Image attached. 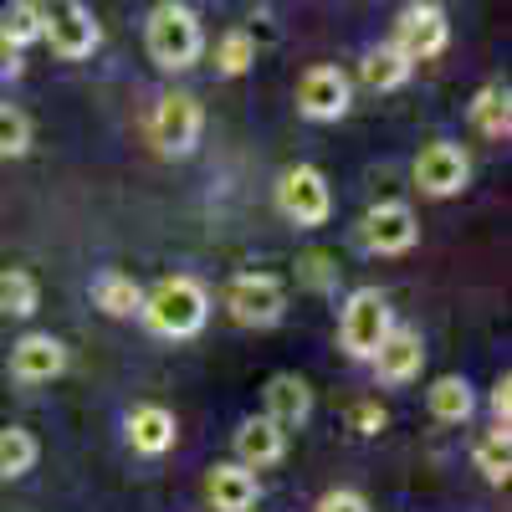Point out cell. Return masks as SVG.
<instances>
[{
  "label": "cell",
  "instance_id": "obj_14",
  "mask_svg": "<svg viewBox=\"0 0 512 512\" xmlns=\"http://www.w3.org/2000/svg\"><path fill=\"white\" fill-rule=\"evenodd\" d=\"M236 461L241 466H277L282 456H287V425H277L272 415H251V420H241L236 425Z\"/></svg>",
  "mask_w": 512,
  "mask_h": 512
},
{
  "label": "cell",
  "instance_id": "obj_4",
  "mask_svg": "<svg viewBox=\"0 0 512 512\" xmlns=\"http://www.w3.org/2000/svg\"><path fill=\"white\" fill-rule=\"evenodd\" d=\"M41 41L62 62H82L98 47V21L82 0H41Z\"/></svg>",
  "mask_w": 512,
  "mask_h": 512
},
{
  "label": "cell",
  "instance_id": "obj_20",
  "mask_svg": "<svg viewBox=\"0 0 512 512\" xmlns=\"http://www.w3.org/2000/svg\"><path fill=\"white\" fill-rule=\"evenodd\" d=\"M472 128L487 139H507L512 134V93L502 82H487V88L472 98Z\"/></svg>",
  "mask_w": 512,
  "mask_h": 512
},
{
  "label": "cell",
  "instance_id": "obj_31",
  "mask_svg": "<svg viewBox=\"0 0 512 512\" xmlns=\"http://www.w3.org/2000/svg\"><path fill=\"white\" fill-rule=\"evenodd\" d=\"M384 420H390V415H384L374 400H359V405H354V431H359V436H379Z\"/></svg>",
  "mask_w": 512,
  "mask_h": 512
},
{
  "label": "cell",
  "instance_id": "obj_2",
  "mask_svg": "<svg viewBox=\"0 0 512 512\" xmlns=\"http://www.w3.org/2000/svg\"><path fill=\"white\" fill-rule=\"evenodd\" d=\"M144 47H149V57H154L164 72H185V67H195L200 52H205L200 16H195L190 6H175V0H164V6L149 11Z\"/></svg>",
  "mask_w": 512,
  "mask_h": 512
},
{
  "label": "cell",
  "instance_id": "obj_26",
  "mask_svg": "<svg viewBox=\"0 0 512 512\" xmlns=\"http://www.w3.org/2000/svg\"><path fill=\"white\" fill-rule=\"evenodd\" d=\"M472 461H477V472L492 482V487H502L507 477H512V451H507V436H487V441H477V451H472Z\"/></svg>",
  "mask_w": 512,
  "mask_h": 512
},
{
  "label": "cell",
  "instance_id": "obj_18",
  "mask_svg": "<svg viewBox=\"0 0 512 512\" xmlns=\"http://www.w3.org/2000/svg\"><path fill=\"white\" fill-rule=\"evenodd\" d=\"M425 405H431V415L441 425H466L477 410V395H472V384H466L461 374H441L431 390H425Z\"/></svg>",
  "mask_w": 512,
  "mask_h": 512
},
{
  "label": "cell",
  "instance_id": "obj_19",
  "mask_svg": "<svg viewBox=\"0 0 512 512\" xmlns=\"http://www.w3.org/2000/svg\"><path fill=\"white\" fill-rule=\"evenodd\" d=\"M410 57L395 47H374V52H364V62H359V77H364V88H374V93H395V88H405L410 82Z\"/></svg>",
  "mask_w": 512,
  "mask_h": 512
},
{
  "label": "cell",
  "instance_id": "obj_10",
  "mask_svg": "<svg viewBox=\"0 0 512 512\" xmlns=\"http://www.w3.org/2000/svg\"><path fill=\"white\" fill-rule=\"evenodd\" d=\"M466 180H472V159H466L461 144L436 139V144H425V149L415 154V185H420V195L451 200V195L466 190Z\"/></svg>",
  "mask_w": 512,
  "mask_h": 512
},
{
  "label": "cell",
  "instance_id": "obj_5",
  "mask_svg": "<svg viewBox=\"0 0 512 512\" xmlns=\"http://www.w3.org/2000/svg\"><path fill=\"white\" fill-rule=\"evenodd\" d=\"M277 210H282L292 226H303V231L328 226V216H333V190H328V180H323V169H313V164L282 169V180H277Z\"/></svg>",
  "mask_w": 512,
  "mask_h": 512
},
{
  "label": "cell",
  "instance_id": "obj_21",
  "mask_svg": "<svg viewBox=\"0 0 512 512\" xmlns=\"http://www.w3.org/2000/svg\"><path fill=\"white\" fill-rule=\"evenodd\" d=\"M93 303L108 313V318H134L144 308V287L134 277H123V272H103L93 282Z\"/></svg>",
  "mask_w": 512,
  "mask_h": 512
},
{
  "label": "cell",
  "instance_id": "obj_25",
  "mask_svg": "<svg viewBox=\"0 0 512 512\" xmlns=\"http://www.w3.org/2000/svg\"><path fill=\"white\" fill-rule=\"evenodd\" d=\"M251 62H256V36L241 31V26L226 31V36H221V47H216V72H221V77H241Z\"/></svg>",
  "mask_w": 512,
  "mask_h": 512
},
{
  "label": "cell",
  "instance_id": "obj_9",
  "mask_svg": "<svg viewBox=\"0 0 512 512\" xmlns=\"http://www.w3.org/2000/svg\"><path fill=\"white\" fill-rule=\"evenodd\" d=\"M446 41H451V21H446V11L436 6V0H410V6L400 11V21H395V47H400L410 62L441 57Z\"/></svg>",
  "mask_w": 512,
  "mask_h": 512
},
{
  "label": "cell",
  "instance_id": "obj_7",
  "mask_svg": "<svg viewBox=\"0 0 512 512\" xmlns=\"http://www.w3.org/2000/svg\"><path fill=\"white\" fill-rule=\"evenodd\" d=\"M200 128H205V113H200V103H195L190 93H164V98L154 103L149 134H154L159 154H169V159H185V154H195V144H200Z\"/></svg>",
  "mask_w": 512,
  "mask_h": 512
},
{
  "label": "cell",
  "instance_id": "obj_30",
  "mask_svg": "<svg viewBox=\"0 0 512 512\" xmlns=\"http://www.w3.org/2000/svg\"><path fill=\"white\" fill-rule=\"evenodd\" d=\"M492 420H497V436H507V420H512V379H497L492 384Z\"/></svg>",
  "mask_w": 512,
  "mask_h": 512
},
{
  "label": "cell",
  "instance_id": "obj_23",
  "mask_svg": "<svg viewBox=\"0 0 512 512\" xmlns=\"http://www.w3.org/2000/svg\"><path fill=\"white\" fill-rule=\"evenodd\" d=\"M36 308H41L36 277L21 272V267H6V272H0V313H6V318H31Z\"/></svg>",
  "mask_w": 512,
  "mask_h": 512
},
{
  "label": "cell",
  "instance_id": "obj_22",
  "mask_svg": "<svg viewBox=\"0 0 512 512\" xmlns=\"http://www.w3.org/2000/svg\"><path fill=\"white\" fill-rule=\"evenodd\" d=\"M31 41H41V0H11L0 11V47L21 52Z\"/></svg>",
  "mask_w": 512,
  "mask_h": 512
},
{
  "label": "cell",
  "instance_id": "obj_1",
  "mask_svg": "<svg viewBox=\"0 0 512 512\" xmlns=\"http://www.w3.org/2000/svg\"><path fill=\"white\" fill-rule=\"evenodd\" d=\"M139 313L159 338H195L210 318V292L195 277H164L154 292H144Z\"/></svg>",
  "mask_w": 512,
  "mask_h": 512
},
{
  "label": "cell",
  "instance_id": "obj_12",
  "mask_svg": "<svg viewBox=\"0 0 512 512\" xmlns=\"http://www.w3.org/2000/svg\"><path fill=\"white\" fill-rule=\"evenodd\" d=\"M67 369V344L52 333H26L11 349V379L21 384H52Z\"/></svg>",
  "mask_w": 512,
  "mask_h": 512
},
{
  "label": "cell",
  "instance_id": "obj_6",
  "mask_svg": "<svg viewBox=\"0 0 512 512\" xmlns=\"http://www.w3.org/2000/svg\"><path fill=\"white\" fill-rule=\"evenodd\" d=\"M226 313H231L241 328H272V323H282V313H287V287H282L272 272H241V277H231V287H226Z\"/></svg>",
  "mask_w": 512,
  "mask_h": 512
},
{
  "label": "cell",
  "instance_id": "obj_27",
  "mask_svg": "<svg viewBox=\"0 0 512 512\" xmlns=\"http://www.w3.org/2000/svg\"><path fill=\"white\" fill-rule=\"evenodd\" d=\"M31 149V123L11 103H0V159H21Z\"/></svg>",
  "mask_w": 512,
  "mask_h": 512
},
{
  "label": "cell",
  "instance_id": "obj_32",
  "mask_svg": "<svg viewBox=\"0 0 512 512\" xmlns=\"http://www.w3.org/2000/svg\"><path fill=\"white\" fill-rule=\"evenodd\" d=\"M16 72H21L16 52H11V47H0V82H6V77H16Z\"/></svg>",
  "mask_w": 512,
  "mask_h": 512
},
{
  "label": "cell",
  "instance_id": "obj_17",
  "mask_svg": "<svg viewBox=\"0 0 512 512\" xmlns=\"http://www.w3.org/2000/svg\"><path fill=\"white\" fill-rule=\"evenodd\" d=\"M262 400H267V415H272L277 425H303V420L313 415V390H308L303 374H272L267 390H262Z\"/></svg>",
  "mask_w": 512,
  "mask_h": 512
},
{
  "label": "cell",
  "instance_id": "obj_13",
  "mask_svg": "<svg viewBox=\"0 0 512 512\" xmlns=\"http://www.w3.org/2000/svg\"><path fill=\"white\" fill-rule=\"evenodd\" d=\"M369 364L379 369L384 384H410V379H420V369H425V344H420V333H415V328H390Z\"/></svg>",
  "mask_w": 512,
  "mask_h": 512
},
{
  "label": "cell",
  "instance_id": "obj_8",
  "mask_svg": "<svg viewBox=\"0 0 512 512\" xmlns=\"http://www.w3.org/2000/svg\"><path fill=\"white\" fill-rule=\"evenodd\" d=\"M359 241H364V251H374V256H405V251L420 241V221H415V210H410L405 200H379V205L364 210Z\"/></svg>",
  "mask_w": 512,
  "mask_h": 512
},
{
  "label": "cell",
  "instance_id": "obj_24",
  "mask_svg": "<svg viewBox=\"0 0 512 512\" xmlns=\"http://www.w3.org/2000/svg\"><path fill=\"white\" fill-rule=\"evenodd\" d=\"M41 446L31 431H21V425H0V477H26L36 466Z\"/></svg>",
  "mask_w": 512,
  "mask_h": 512
},
{
  "label": "cell",
  "instance_id": "obj_28",
  "mask_svg": "<svg viewBox=\"0 0 512 512\" xmlns=\"http://www.w3.org/2000/svg\"><path fill=\"white\" fill-rule=\"evenodd\" d=\"M297 277H303V287H313V292H328V287L338 282V267L328 262L323 251H308L303 267H297Z\"/></svg>",
  "mask_w": 512,
  "mask_h": 512
},
{
  "label": "cell",
  "instance_id": "obj_11",
  "mask_svg": "<svg viewBox=\"0 0 512 512\" xmlns=\"http://www.w3.org/2000/svg\"><path fill=\"white\" fill-rule=\"evenodd\" d=\"M349 98H354V82H349V72H338V67H308L303 77H297V113L313 118V123L344 118Z\"/></svg>",
  "mask_w": 512,
  "mask_h": 512
},
{
  "label": "cell",
  "instance_id": "obj_15",
  "mask_svg": "<svg viewBox=\"0 0 512 512\" xmlns=\"http://www.w3.org/2000/svg\"><path fill=\"white\" fill-rule=\"evenodd\" d=\"M123 436L128 446H134L139 456H164L169 446H175L180 436V425H175V410H164V405H134L123 420Z\"/></svg>",
  "mask_w": 512,
  "mask_h": 512
},
{
  "label": "cell",
  "instance_id": "obj_16",
  "mask_svg": "<svg viewBox=\"0 0 512 512\" xmlns=\"http://www.w3.org/2000/svg\"><path fill=\"white\" fill-rule=\"evenodd\" d=\"M205 497H210V507H216V512H251L256 507V477H251V466H241V461L210 466Z\"/></svg>",
  "mask_w": 512,
  "mask_h": 512
},
{
  "label": "cell",
  "instance_id": "obj_29",
  "mask_svg": "<svg viewBox=\"0 0 512 512\" xmlns=\"http://www.w3.org/2000/svg\"><path fill=\"white\" fill-rule=\"evenodd\" d=\"M313 512H369V502L359 497V492H349V487H333V492H323L318 497V507Z\"/></svg>",
  "mask_w": 512,
  "mask_h": 512
},
{
  "label": "cell",
  "instance_id": "obj_3",
  "mask_svg": "<svg viewBox=\"0 0 512 512\" xmlns=\"http://www.w3.org/2000/svg\"><path fill=\"white\" fill-rule=\"evenodd\" d=\"M390 328H395V318H390V303H384L379 287L349 292L344 318H338V344H344L349 359H374V349L384 344V333H390Z\"/></svg>",
  "mask_w": 512,
  "mask_h": 512
}]
</instances>
